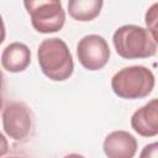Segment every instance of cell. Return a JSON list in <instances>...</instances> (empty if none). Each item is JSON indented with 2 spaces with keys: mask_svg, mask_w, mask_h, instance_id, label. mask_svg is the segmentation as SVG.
I'll return each instance as SVG.
<instances>
[{
  "mask_svg": "<svg viewBox=\"0 0 158 158\" xmlns=\"http://www.w3.org/2000/svg\"><path fill=\"white\" fill-rule=\"evenodd\" d=\"M38 64L42 73L54 81L68 79L74 70L72 53L67 43L57 37L43 40L37 49Z\"/></svg>",
  "mask_w": 158,
  "mask_h": 158,
  "instance_id": "6da1fadb",
  "label": "cell"
},
{
  "mask_svg": "<svg viewBox=\"0 0 158 158\" xmlns=\"http://www.w3.org/2000/svg\"><path fill=\"white\" fill-rule=\"evenodd\" d=\"M117 54L125 59L148 58L157 53V40L152 33L137 25H123L112 36Z\"/></svg>",
  "mask_w": 158,
  "mask_h": 158,
  "instance_id": "7a4b0ae2",
  "label": "cell"
},
{
  "mask_svg": "<svg viewBox=\"0 0 158 158\" xmlns=\"http://www.w3.org/2000/svg\"><path fill=\"white\" fill-rule=\"evenodd\" d=\"M111 88L121 99H142L153 90L154 74L143 65L125 67L112 77Z\"/></svg>",
  "mask_w": 158,
  "mask_h": 158,
  "instance_id": "3957f363",
  "label": "cell"
},
{
  "mask_svg": "<svg viewBox=\"0 0 158 158\" xmlns=\"http://www.w3.org/2000/svg\"><path fill=\"white\" fill-rule=\"evenodd\" d=\"M23 5L31 17L33 28L41 33L59 31L65 22V12L62 2L58 0L23 1Z\"/></svg>",
  "mask_w": 158,
  "mask_h": 158,
  "instance_id": "277c9868",
  "label": "cell"
},
{
  "mask_svg": "<svg viewBox=\"0 0 158 158\" xmlns=\"http://www.w3.org/2000/svg\"><path fill=\"white\" fill-rule=\"evenodd\" d=\"M77 56L80 64L88 70H99L110 58L106 40L99 35H86L77 44Z\"/></svg>",
  "mask_w": 158,
  "mask_h": 158,
  "instance_id": "5b68a950",
  "label": "cell"
},
{
  "mask_svg": "<svg viewBox=\"0 0 158 158\" xmlns=\"http://www.w3.org/2000/svg\"><path fill=\"white\" fill-rule=\"evenodd\" d=\"M2 127L5 133L15 141L26 138L32 127L30 109L23 102L19 101L7 104L2 112Z\"/></svg>",
  "mask_w": 158,
  "mask_h": 158,
  "instance_id": "8992f818",
  "label": "cell"
},
{
  "mask_svg": "<svg viewBox=\"0 0 158 158\" xmlns=\"http://www.w3.org/2000/svg\"><path fill=\"white\" fill-rule=\"evenodd\" d=\"M102 148L107 158H133L137 152V141L127 131H114L104 139Z\"/></svg>",
  "mask_w": 158,
  "mask_h": 158,
  "instance_id": "52a82bcc",
  "label": "cell"
},
{
  "mask_svg": "<svg viewBox=\"0 0 158 158\" xmlns=\"http://www.w3.org/2000/svg\"><path fill=\"white\" fill-rule=\"evenodd\" d=\"M132 128L143 137H154L158 133V100L152 99L148 104L136 110L131 117Z\"/></svg>",
  "mask_w": 158,
  "mask_h": 158,
  "instance_id": "ba28073f",
  "label": "cell"
},
{
  "mask_svg": "<svg viewBox=\"0 0 158 158\" xmlns=\"http://www.w3.org/2000/svg\"><path fill=\"white\" fill-rule=\"evenodd\" d=\"M31 62L30 48L21 42L10 43L1 54V64L4 69L11 73H19L25 70Z\"/></svg>",
  "mask_w": 158,
  "mask_h": 158,
  "instance_id": "9c48e42d",
  "label": "cell"
},
{
  "mask_svg": "<svg viewBox=\"0 0 158 158\" xmlns=\"http://www.w3.org/2000/svg\"><path fill=\"white\" fill-rule=\"evenodd\" d=\"M104 2L101 0H70L68 12L77 21H91L101 11Z\"/></svg>",
  "mask_w": 158,
  "mask_h": 158,
  "instance_id": "30bf717a",
  "label": "cell"
},
{
  "mask_svg": "<svg viewBox=\"0 0 158 158\" xmlns=\"http://www.w3.org/2000/svg\"><path fill=\"white\" fill-rule=\"evenodd\" d=\"M157 7H158V4L156 2L152 5V7L146 14V23L148 26L147 30L152 33V36L156 40H157V33H156V31H157Z\"/></svg>",
  "mask_w": 158,
  "mask_h": 158,
  "instance_id": "8fae6325",
  "label": "cell"
},
{
  "mask_svg": "<svg viewBox=\"0 0 158 158\" xmlns=\"http://www.w3.org/2000/svg\"><path fill=\"white\" fill-rule=\"evenodd\" d=\"M139 158H158L157 157V143L153 142L151 144H147L141 152Z\"/></svg>",
  "mask_w": 158,
  "mask_h": 158,
  "instance_id": "7c38bea8",
  "label": "cell"
},
{
  "mask_svg": "<svg viewBox=\"0 0 158 158\" xmlns=\"http://www.w3.org/2000/svg\"><path fill=\"white\" fill-rule=\"evenodd\" d=\"M7 151H9V142H7L6 137L2 133H0V157L5 156L7 153Z\"/></svg>",
  "mask_w": 158,
  "mask_h": 158,
  "instance_id": "4fadbf2b",
  "label": "cell"
},
{
  "mask_svg": "<svg viewBox=\"0 0 158 158\" xmlns=\"http://www.w3.org/2000/svg\"><path fill=\"white\" fill-rule=\"evenodd\" d=\"M5 36H6V31H5V25H4V20L0 15V44L4 42L5 40Z\"/></svg>",
  "mask_w": 158,
  "mask_h": 158,
  "instance_id": "5bb4252c",
  "label": "cell"
},
{
  "mask_svg": "<svg viewBox=\"0 0 158 158\" xmlns=\"http://www.w3.org/2000/svg\"><path fill=\"white\" fill-rule=\"evenodd\" d=\"M1 91H2V73L0 70V110L2 107V94H1Z\"/></svg>",
  "mask_w": 158,
  "mask_h": 158,
  "instance_id": "9a60e30c",
  "label": "cell"
},
{
  "mask_svg": "<svg viewBox=\"0 0 158 158\" xmlns=\"http://www.w3.org/2000/svg\"><path fill=\"white\" fill-rule=\"evenodd\" d=\"M63 158H84V157L81 154H78V153H70V154H68V156H65Z\"/></svg>",
  "mask_w": 158,
  "mask_h": 158,
  "instance_id": "2e32d148",
  "label": "cell"
},
{
  "mask_svg": "<svg viewBox=\"0 0 158 158\" xmlns=\"http://www.w3.org/2000/svg\"><path fill=\"white\" fill-rule=\"evenodd\" d=\"M7 158H20V157H7Z\"/></svg>",
  "mask_w": 158,
  "mask_h": 158,
  "instance_id": "e0dca14e",
  "label": "cell"
}]
</instances>
